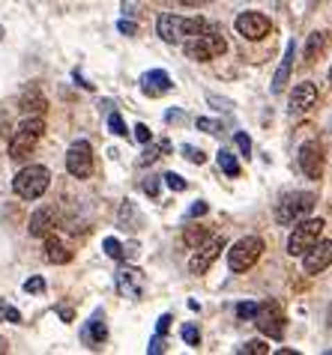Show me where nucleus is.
Segmentation results:
<instances>
[{"instance_id":"5","label":"nucleus","mask_w":332,"mask_h":355,"mask_svg":"<svg viewBox=\"0 0 332 355\" xmlns=\"http://www.w3.org/2000/svg\"><path fill=\"white\" fill-rule=\"evenodd\" d=\"M159 36L165 39V42H185V39H192L194 33H201L204 27H207V21L204 18H183V15H162L159 18Z\"/></svg>"},{"instance_id":"44","label":"nucleus","mask_w":332,"mask_h":355,"mask_svg":"<svg viewBox=\"0 0 332 355\" xmlns=\"http://www.w3.org/2000/svg\"><path fill=\"white\" fill-rule=\"evenodd\" d=\"M168 123H183V114L180 111H168Z\"/></svg>"},{"instance_id":"15","label":"nucleus","mask_w":332,"mask_h":355,"mask_svg":"<svg viewBox=\"0 0 332 355\" xmlns=\"http://www.w3.org/2000/svg\"><path fill=\"white\" fill-rule=\"evenodd\" d=\"M317 102V87L315 84H297L294 87V93H290V116H302V114H308L311 107H315Z\"/></svg>"},{"instance_id":"40","label":"nucleus","mask_w":332,"mask_h":355,"mask_svg":"<svg viewBox=\"0 0 332 355\" xmlns=\"http://www.w3.org/2000/svg\"><path fill=\"white\" fill-rule=\"evenodd\" d=\"M168 329H171V313H165V317H159V325H156V331H159V334H168Z\"/></svg>"},{"instance_id":"37","label":"nucleus","mask_w":332,"mask_h":355,"mask_svg":"<svg viewBox=\"0 0 332 355\" xmlns=\"http://www.w3.org/2000/svg\"><path fill=\"white\" fill-rule=\"evenodd\" d=\"M24 290L27 293H45V281L42 278H31V281L24 284Z\"/></svg>"},{"instance_id":"1","label":"nucleus","mask_w":332,"mask_h":355,"mask_svg":"<svg viewBox=\"0 0 332 355\" xmlns=\"http://www.w3.org/2000/svg\"><path fill=\"white\" fill-rule=\"evenodd\" d=\"M228 51V42H224V36L219 27H204L201 33H194L192 39H185V54H189V60H198V63H207V60H216Z\"/></svg>"},{"instance_id":"28","label":"nucleus","mask_w":332,"mask_h":355,"mask_svg":"<svg viewBox=\"0 0 332 355\" xmlns=\"http://www.w3.org/2000/svg\"><path fill=\"white\" fill-rule=\"evenodd\" d=\"M162 180L168 182V189H171V191H185V189H189V182H185L180 173H174V171H171V173H165Z\"/></svg>"},{"instance_id":"2","label":"nucleus","mask_w":332,"mask_h":355,"mask_svg":"<svg viewBox=\"0 0 332 355\" xmlns=\"http://www.w3.org/2000/svg\"><path fill=\"white\" fill-rule=\"evenodd\" d=\"M42 132H45V120H42V116H31V120H24L15 129L13 141H9V159L24 162L27 155L36 150V144H39V137H42Z\"/></svg>"},{"instance_id":"9","label":"nucleus","mask_w":332,"mask_h":355,"mask_svg":"<svg viewBox=\"0 0 332 355\" xmlns=\"http://www.w3.org/2000/svg\"><path fill=\"white\" fill-rule=\"evenodd\" d=\"M66 171H69L75 180H87L93 173V150L87 141H75L66 153Z\"/></svg>"},{"instance_id":"26","label":"nucleus","mask_w":332,"mask_h":355,"mask_svg":"<svg viewBox=\"0 0 332 355\" xmlns=\"http://www.w3.org/2000/svg\"><path fill=\"white\" fill-rule=\"evenodd\" d=\"M138 212H135V206L129 203V200H126L123 206H120V224L123 227H129V230H135V227H138Z\"/></svg>"},{"instance_id":"34","label":"nucleus","mask_w":332,"mask_h":355,"mask_svg":"<svg viewBox=\"0 0 332 355\" xmlns=\"http://www.w3.org/2000/svg\"><path fill=\"white\" fill-rule=\"evenodd\" d=\"M198 129H204L207 135H219V132H222V125H219V123H213V120H204V116H201V120H198Z\"/></svg>"},{"instance_id":"47","label":"nucleus","mask_w":332,"mask_h":355,"mask_svg":"<svg viewBox=\"0 0 332 355\" xmlns=\"http://www.w3.org/2000/svg\"><path fill=\"white\" fill-rule=\"evenodd\" d=\"M0 352H6V340H0Z\"/></svg>"},{"instance_id":"23","label":"nucleus","mask_w":332,"mask_h":355,"mask_svg":"<svg viewBox=\"0 0 332 355\" xmlns=\"http://www.w3.org/2000/svg\"><path fill=\"white\" fill-rule=\"evenodd\" d=\"M183 242L189 245V248H198V245H204V242H207V227H185Z\"/></svg>"},{"instance_id":"38","label":"nucleus","mask_w":332,"mask_h":355,"mask_svg":"<svg viewBox=\"0 0 332 355\" xmlns=\"http://www.w3.org/2000/svg\"><path fill=\"white\" fill-rule=\"evenodd\" d=\"M207 209L210 206L204 203V200H198V203H192V209H189V218H198V215H207Z\"/></svg>"},{"instance_id":"13","label":"nucleus","mask_w":332,"mask_h":355,"mask_svg":"<svg viewBox=\"0 0 332 355\" xmlns=\"http://www.w3.org/2000/svg\"><path fill=\"white\" fill-rule=\"evenodd\" d=\"M306 257V272L308 275H317V272H324V269H329L332 266V242L326 239V242H315L311 248L302 254Z\"/></svg>"},{"instance_id":"24","label":"nucleus","mask_w":332,"mask_h":355,"mask_svg":"<svg viewBox=\"0 0 332 355\" xmlns=\"http://www.w3.org/2000/svg\"><path fill=\"white\" fill-rule=\"evenodd\" d=\"M219 167L231 176V180H237V176H240V162L233 159V155H231L228 150H219Z\"/></svg>"},{"instance_id":"29","label":"nucleus","mask_w":332,"mask_h":355,"mask_svg":"<svg viewBox=\"0 0 332 355\" xmlns=\"http://www.w3.org/2000/svg\"><path fill=\"white\" fill-rule=\"evenodd\" d=\"M105 254H108V257H114V260H123V257H126L123 245L117 242V239H111V236H108V239H105Z\"/></svg>"},{"instance_id":"25","label":"nucleus","mask_w":332,"mask_h":355,"mask_svg":"<svg viewBox=\"0 0 332 355\" xmlns=\"http://www.w3.org/2000/svg\"><path fill=\"white\" fill-rule=\"evenodd\" d=\"M168 150H171V144H168V141H162V144H156V146H147V150H144V155L138 159V164H141V167H147V164H153L162 153H168Z\"/></svg>"},{"instance_id":"14","label":"nucleus","mask_w":332,"mask_h":355,"mask_svg":"<svg viewBox=\"0 0 332 355\" xmlns=\"http://www.w3.org/2000/svg\"><path fill=\"white\" fill-rule=\"evenodd\" d=\"M117 293L126 295V299L138 302L144 295V275H141V269H120L117 272Z\"/></svg>"},{"instance_id":"6","label":"nucleus","mask_w":332,"mask_h":355,"mask_svg":"<svg viewBox=\"0 0 332 355\" xmlns=\"http://www.w3.org/2000/svg\"><path fill=\"white\" fill-rule=\"evenodd\" d=\"M320 233H324V221L320 218H306V221H297L294 224V233H290L288 239V254L290 257H302L311 245H315L320 239Z\"/></svg>"},{"instance_id":"30","label":"nucleus","mask_w":332,"mask_h":355,"mask_svg":"<svg viewBox=\"0 0 332 355\" xmlns=\"http://www.w3.org/2000/svg\"><path fill=\"white\" fill-rule=\"evenodd\" d=\"M183 340L185 343H189V347H198V343H201V331H198V325H183Z\"/></svg>"},{"instance_id":"8","label":"nucleus","mask_w":332,"mask_h":355,"mask_svg":"<svg viewBox=\"0 0 332 355\" xmlns=\"http://www.w3.org/2000/svg\"><path fill=\"white\" fill-rule=\"evenodd\" d=\"M260 251H263V242L258 239V236H246V239H240L228 251V266L233 272H246V269H251V266L258 263Z\"/></svg>"},{"instance_id":"39","label":"nucleus","mask_w":332,"mask_h":355,"mask_svg":"<svg viewBox=\"0 0 332 355\" xmlns=\"http://www.w3.org/2000/svg\"><path fill=\"white\" fill-rule=\"evenodd\" d=\"M150 355H159V352H165V334H159L153 343H150V349H147Z\"/></svg>"},{"instance_id":"20","label":"nucleus","mask_w":332,"mask_h":355,"mask_svg":"<svg viewBox=\"0 0 332 355\" xmlns=\"http://www.w3.org/2000/svg\"><path fill=\"white\" fill-rule=\"evenodd\" d=\"M18 107H22L24 114H45L48 102H45V96L39 93V90H27V93L22 96V102H18Z\"/></svg>"},{"instance_id":"42","label":"nucleus","mask_w":332,"mask_h":355,"mask_svg":"<svg viewBox=\"0 0 332 355\" xmlns=\"http://www.w3.org/2000/svg\"><path fill=\"white\" fill-rule=\"evenodd\" d=\"M3 317H6L9 322H22V313H18L15 308H3Z\"/></svg>"},{"instance_id":"31","label":"nucleus","mask_w":332,"mask_h":355,"mask_svg":"<svg viewBox=\"0 0 332 355\" xmlns=\"http://www.w3.org/2000/svg\"><path fill=\"white\" fill-rule=\"evenodd\" d=\"M183 155H185V159H189L192 164H204V159H207V155H204V150H198V146H189V144L183 146Z\"/></svg>"},{"instance_id":"21","label":"nucleus","mask_w":332,"mask_h":355,"mask_svg":"<svg viewBox=\"0 0 332 355\" xmlns=\"http://www.w3.org/2000/svg\"><path fill=\"white\" fill-rule=\"evenodd\" d=\"M105 338H108V329H105L102 317H93V320H90V325L84 329V340L90 343V347H102Z\"/></svg>"},{"instance_id":"12","label":"nucleus","mask_w":332,"mask_h":355,"mask_svg":"<svg viewBox=\"0 0 332 355\" xmlns=\"http://www.w3.org/2000/svg\"><path fill=\"white\" fill-rule=\"evenodd\" d=\"M224 251V239H213V242H204V245H198V254L192 257V263H189V272L192 275H204L210 269L213 263L219 260V254Z\"/></svg>"},{"instance_id":"45","label":"nucleus","mask_w":332,"mask_h":355,"mask_svg":"<svg viewBox=\"0 0 332 355\" xmlns=\"http://www.w3.org/2000/svg\"><path fill=\"white\" fill-rule=\"evenodd\" d=\"M180 3H185V6H201V3H210V0H180Z\"/></svg>"},{"instance_id":"50","label":"nucleus","mask_w":332,"mask_h":355,"mask_svg":"<svg viewBox=\"0 0 332 355\" xmlns=\"http://www.w3.org/2000/svg\"><path fill=\"white\" fill-rule=\"evenodd\" d=\"M329 78H332V69H329Z\"/></svg>"},{"instance_id":"32","label":"nucleus","mask_w":332,"mask_h":355,"mask_svg":"<svg viewBox=\"0 0 332 355\" xmlns=\"http://www.w3.org/2000/svg\"><path fill=\"white\" fill-rule=\"evenodd\" d=\"M255 311H258V304H255V302H242V304H237V317H240V320H251V317H255Z\"/></svg>"},{"instance_id":"43","label":"nucleus","mask_w":332,"mask_h":355,"mask_svg":"<svg viewBox=\"0 0 332 355\" xmlns=\"http://www.w3.org/2000/svg\"><path fill=\"white\" fill-rule=\"evenodd\" d=\"M120 33H126V36H135V33H138V27H135L132 21H120Z\"/></svg>"},{"instance_id":"27","label":"nucleus","mask_w":332,"mask_h":355,"mask_svg":"<svg viewBox=\"0 0 332 355\" xmlns=\"http://www.w3.org/2000/svg\"><path fill=\"white\" fill-rule=\"evenodd\" d=\"M237 352L240 355H269V347L263 340H249V343H242Z\"/></svg>"},{"instance_id":"48","label":"nucleus","mask_w":332,"mask_h":355,"mask_svg":"<svg viewBox=\"0 0 332 355\" xmlns=\"http://www.w3.org/2000/svg\"><path fill=\"white\" fill-rule=\"evenodd\" d=\"M329 325H332V304H329Z\"/></svg>"},{"instance_id":"18","label":"nucleus","mask_w":332,"mask_h":355,"mask_svg":"<svg viewBox=\"0 0 332 355\" xmlns=\"http://www.w3.org/2000/svg\"><path fill=\"white\" fill-rule=\"evenodd\" d=\"M294 57H297V45H294V42H288V48H285V57H281V66H279L276 78H272V93H281V90H285V87H288L290 69H294Z\"/></svg>"},{"instance_id":"7","label":"nucleus","mask_w":332,"mask_h":355,"mask_svg":"<svg viewBox=\"0 0 332 355\" xmlns=\"http://www.w3.org/2000/svg\"><path fill=\"white\" fill-rule=\"evenodd\" d=\"M255 325H258V331L260 334H267V338L272 340H281L285 338V313H281L279 308V302H267V304H258V311H255Z\"/></svg>"},{"instance_id":"17","label":"nucleus","mask_w":332,"mask_h":355,"mask_svg":"<svg viewBox=\"0 0 332 355\" xmlns=\"http://www.w3.org/2000/svg\"><path fill=\"white\" fill-rule=\"evenodd\" d=\"M57 227V212L51 206H45V209H36L33 218H31V236L36 239H45V236H51V230Z\"/></svg>"},{"instance_id":"3","label":"nucleus","mask_w":332,"mask_h":355,"mask_svg":"<svg viewBox=\"0 0 332 355\" xmlns=\"http://www.w3.org/2000/svg\"><path fill=\"white\" fill-rule=\"evenodd\" d=\"M317 197L311 191H294V194H285L281 200L276 203V221L279 224H297L299 218H306V215H311V209H315Z\"/></svg>"},{"instance_id":"41","label":"nucleus","mask_w":332,"mask_h":355,"mask_svg":"<svg viewBox=\"0 0 332 355\" xmlns=\"http://www.w3.org/2000/svg\"><path fill=\"white\" fill-rule=\"evenodd\" d=\"M144 191H147L150 197H156V194H159V180H153V176H150V180L144 182Z\"/></svg>"},{"instance_id":"22","label":"nucleus","mask_w":332,"mask_h":355,"mask_svg":"<svg viewBox=\"0 0 332 355\" xmlns=\"http://www.w3.org/2000/svg\"><path fill=\"white\" fill-rule=\"evenodd\" d=\"M324 48H326V33H311L308 36V48H306V60H317L320 54H324Z\"/></svg>"},{"instance_id":"49","label":"nucleus","mask_w":332,"mask_h":355,"mask_svg":"<svg viewBox=\"0 0 332 355\" xmlns=\"http://www.w3.org/2000/svg\"><path fill=\"white\" fill-rule=\"evenodd\" d=\"M0 39H3V27H0Z\"/></svg>"},{"instance_id":"33","label":"nucleus","mask_w":332,"mask_h":355,"mask_svg":"<svg viewBox=\"0 0 332 355\" xmlns=\"http://www.w3.org/2000/svg\"><path fill=\"white\" fill-rule=\"evenodd\" d=\"M108 129H111L114 135H120V137L126 135V125H123V116H120V114H111V116H108Z\"/></svg>"},{"instance_id":"11","label":"nucleus","mask_w":332,"mask_h":355,"mask_svg":"<svg viewBox=\"0 0 332 355\" xmlns=\"http://www.w3.org/2000/svg\"><path fill=\"white\" fill-rule=\"evenodd\" d=\"M237 31L240 36H246L251 39V42H258V39H263L269 33V18L263 15V12H242L237 18Z\"/></svg>"},{"instance_id":"46","label":"nucleus","mask_w":332,"mask_h":355,"mask_svg":"<svg viewBox=\"0 0 332 355\" xmlns=\"http://www.w3.org/2000/svg\"><path fill=\"white\" fill-rule=\"evenodd\" d=\"M3 308H6V304H3V299H0V320H3Z\"/></svg>"},{"instance_id":"19","label":"nucleus","mask_w":332,"mask_h":355,"mask_svg":"<svg viewBox=\"0 0 332 355\" xmlns=\"http://www.w3.org/2000/svg\"><path fill=\"white\" fill-rule=\"evenodd\" d=\"M45 260L48 263H69L72 260V251H66V245L63 242H57L51 239V236H45Z\"/></svg>"},{"instance_id":"16","label":"nucleus","mask_w":332,"mask_h":355,"mask_svg":"<svg viewBox=\"0 0 332 355\" xmlns=\"http://www.w3.org/2000/svg\"><path fill=\"white\" fill-rule=\"evenodd\" d=\"M171 78H168V72H162V69H153V72H147L141 78V90L147 93L150 98H156V96H165L171 90Z\"/></svg>"},{"instance_id":"4","label":"nucleus","mask_w":332,"mask_h":355,"mask_svg":"<svg viewBox=\"0 0 332 355\" xmlns=\"http://www.w3.org/2000/svg\"><path fill=\"white\" fill-rule=\"evenodd\" d=\"M48 182H51L48 167L31 164V167H24V171H18L13 189H15V194L22 197V200H36V197H42L48 191Z\"/></svg>"},{"instance_id":"36","label":"nucleus","mask_w":332,"mask_h":355,"mask_svg":"<svg viewBox=\"0 0 332 355\" xmlns=\"http://www.w3.org/2000/svg\"><path fill=\"white\" fill-rule=\"evenodd\" d=\"M233 141H237V146L242 150V155H249V153H251V141H249V135L237 132V137H233Z\"/></svg>"},{"instance_id":"10","label":"nucleus","mask_w":332,"mask_h":355,"mask_svg":"<svg viewBox=\"0 0 332 355\" xmlns=\"http://www.w3.org/2000/svg\"><path fill=\"white\" fill-rule=\"evenodd\" d=\"M299 167H302V173H306L308 180H320V176H324V167H326L324 146H320L317 141L302 144V150H299Z\"/></svg>"},{"instance_id":"35","label":"nucleus","mask_w":332,"mask_h":355,"mask_svg":"<svg viewBox=\"0 0 332 355\" xmlns=\"http://www.w3.org/2000/svg\"><path fill=\"white\" fill-rule=\"evenodd\" d=\"M135 137H138L141 144H150V141H153V135H150V129H147V125H144V123L135 125Z\"/></svg>"}]
</instances>
